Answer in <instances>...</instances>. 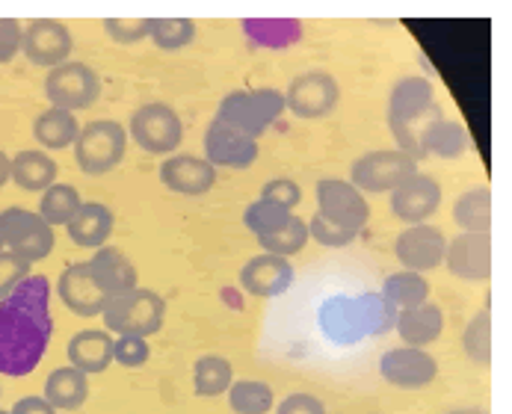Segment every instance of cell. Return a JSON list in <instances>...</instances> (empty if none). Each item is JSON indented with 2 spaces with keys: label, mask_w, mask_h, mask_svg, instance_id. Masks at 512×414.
Wrapping results in <instances>:
<instances>
[{
  "label": "cell",
  "mask_w": 512,
  "mask_h": 414,
  "mask_svg": "<svg viewBox=\"0 0 512 414\" xmlns=\"http://www.w3.org/2000/svg\"><path fill=\"white\" fill-rule=\"evenodd\" d=\"M9 414H57V409L45 397H21Z\"/></svg>",
  "instance_id": "obj_46"
},
{
  "label": "cell",
  "mask_w": 512,
  "mask_h": 414,
  "mask_svg": "<svg viewBox=\"0 0 512 414\" xmlns=\"http://www.w3.org/2000/svg\"><path fill=\"white\" fill-rule=\"evenodd\" d=\"M128 137L134 139L146 154L166 157V154L178 151V145L184 139V122L175 113V107L154 101V104H143L134 110Z\"/></svg>",
  "instance_id": "obj_8"
},
{
  "label": "cell",
  "mask_w": 512,
  "mask_h": 414,
  "mask_svg": "<svg viewBox=\"0 0 512 414\" xmlns=\"http://www.w3.org/2000/svg\"><path fill=\"white\" fill-rule=\"evenodd\" d=\"M261 199L264 202H270V205L282 207V210H288L293 213L299 202H302V187L293 181V178H270L264 187H261Z\"/></svg>",
  "instance_id": "obj_41"
},
{
  "label": "cell",
  "mask_w": 512,
  "mask_h": 414,
  "mask_svg": "<svg viewBox=\"0 0 512 414\" xmlns=\"http://www.w3.org/2000/svg\"><path fill=\"white\" fill-rule=\"evenodd\" d=\"M468 148V134L459 122H450L444 116H436L424 134H421V157H441V160H456Z\"/></svg>",
  "instance_id": "obj_28"
},
{
  "label": "cell",
  "mask_w": 512,
  "mask_h": 414,
  "mask_svg": "<svg viewBox=\"0 0 512 414\" xmlns=\"http://www.w3.org/2000/svg\"><path fill=\"white\" fill-rule=\"evenodd\" d=\"M45 98L57 110H89L101 98V77L86 63H63L48 71Z\"/></svg>",
  "instance_id": "obj_10"
},
{
  "label": "cell",
  "mask_w": 512,
  "mask_h": 414,
  "mask_svg": "<svg viewBox=\"0 0 512 414\" xmlns=\"http://www.w3.org/2000/svg\"><path fill=\"white\" fill-rule=\"evenodd\" d=\"M148 39L160 51H181L196 42L193 18H148Z\"/></svg>",
  "instance_id": "obj_34"
},
{
  "label": "cell",
  "mask_w": 512,
  "mask_h": 414,
  "mask_svg": "<svg viewBox=\"0 0 512 414\" xmlns=\"http://www.w3.org/2000/svg\"><path fill=\"white\" fill-rule=\"evenodd\" d=\"M57 412H74L89 400V376L80 373L77 367H57L45 379V394H42Z\"/></svg>",
  "instance_id": "obj_26"
},
{
  "label": "cell",
  "mask_w": 512,
  "mask_h": 414,
  "mask_svg": "<svg viewBox=\"0 0 512 414\" xmlns=\"http://www.w3.org/2000/svg\"><path fill=\"white\" fill-rule=\"evenodd\" d=\"M308 237L314 240V243H320L323 249H344V246H350L359 234L356 231H347V228H338V225H332V222H326L323 216H311L308 219Z\"/></svg>",
  "instance_id": "obj_40"
},
{
  "label": "cell",
  "mask_w": 512,
  "mask_h": 414,
  "mask_svg": "<svg viewBox=\"0 0 512 414\" xmlns=\"http://www.w3.org/2000/svg\"><path fill=\"white\" fill-rule=\"evenodd\" d=\"M397 335L403 346H415V349H427L436 344L444 332V311L436 302H424L418 308H406L397 317Z\"/></svg>",
  "instance_id": "obj_23"
},
{
  "label": "cell",
  "mask_w": 512,
  "mask_h": 414,
  "mask_svg": "<svg viewBox=\"0 0 512 414\" xmlns=\"http://www.w3.org/2000/svg\"><path fill=\"white\" fill-rule=\"evenodd\" d=\"M51 335V284L30 273L0 302V376H30L45 358Z\"/></svg>",
  "instance_id": "obj_1"
},
{
  "label": "cell",
  "mask_w": 512,
  "mask_h": 414,
  "mask_svg": "<svg viewBox=\"0 0 512 414\" xmlns=\"http://www.w3.org/2000/svg\"><path fill=\"white\" fill-rule=\"evenodd\" d=\"M444 267L459 281L492 278V234H459L444 249Z\"/></svg>",
  "instance_id": "obj_15"
},
{
  "label": "cell",
  "mask_w": 512,
  "mask_h": 414,
  "mask_svg": "<svg viewBox=\"0 0 512 414\" xmlns=\"http://www.w3.org/2000/svg\"><path fill=\"white\" fill-rule=\"evenodd\" d=\"M415 172H418V163L409 154L397 151V148L367 151V154L353 160V166H350V184L359 193H391L403 181H409Z\"/></svg>",
  "instance_id": "obj_7"
},
{
  "label": "cell",
  "mask_w": 512,
  "mask_h": 414,
  "mask_svg": "<svg viewBox=\"0 0 512 414\" xmlns=\"http://www.w3.org/2000/svg\"><path fill=\"white\" fill-rule=\"evenodd\" d=\"M231 382H234V367L222 355H202L193 364V391H196V397H205V400L222 397V394H228Z\"/></svg>",
  "instance_id": "obj_31"
},
{
  "label": "cell",
  "mask_w": 512,
  "mask_h": 414,
  "mask_svg": "<svg viewBox=\"0 0 512 414\" xmlns=\"http://www.w3.org/2000/svg\"><path fill=\"white\" fill-rule=\"evenodd\" d=\"M104 30L119 45H134L148 39V18H107Z\"/></svg>",
  "instance_id": "obj_42"
},
{
  "label": "cell",
  "mask_w": 512,
  "mask_h": 414,
  "mask_svg": "<svg viewBox=\"0 0 512 414\" xmlns=\"http://www.w3.org/2000/svg\"><path fill=\"white\" fill-rule=\"evenodd\" d=\"M462 349H465L468 361H474L477 367L492 364V311H489V305L468 320V326L462 332Z\"/></svg>",
  "instance_id": "obj_35"
},
{
  "label": "cell",
  "mask_w": 512,
  "mask_h": 414,
  "mask_svg": "<svg viewBox=\"0 0 512 414\" xmlns=\"http://www.w3.org/2000/svg\"><path fill=\"white\" fill-rule=\"evenodd\" d=\"M441 207V184L436 178L415 172L397 190H391V213L403 225H424Z\"/></svg>",
  "instance_id": "obj_17"
},
{
  "label": "cell",
  "mask_w": 512,
  "mask_h": 414,
  "mask_svg": "<svg viewBox=\"0 0 512 414\" xmlns=\"http://www.w3.org/2000/svg\"><path fill=\"white\" fill-rule=\"evenodd\" d=\"M12 181V157L6 151H0V190Z\"/></svg>",
  "instance_id": "obj_47"
},
{
  "label": "cell",
  "mask_w": 512,
  "mask_h": 414,
  "mask_svg": "<svg viewBox=\"0 0 512 414\" xmlns=\"http://www.w3.org/2000/svg\"><path fill=\"white\" fill-rule=\"evenodd\" d=\"M261 154L258 139L246 137L222 122H211L205 131V160L214 169H249Z\"/></svg>",
  "instance_id": "obj_19"
},
{
  "label": "cell",
  "mask_w": 512,
  "mask_h": 414,
  "mask_svg": "<svg viewBox=\"0 0 512 414\" xmlns=\"http://www.w3.org/2000/svg\"><path fill=\"white\" fill-rule=\"evenodd\" d=\"M308 240H311L308 237V222L293 213L291 222L285 228H279V231H273L267 237H258V246L267 255H279V258H288L291 261L293 255H299L308 246Z\"/></svg>",
  "instance_id": "obj_36"
},
{
  "label": "cell",
  "mask_w": 512,
  "mask_h": 414,
  "mask_svg": "<svg viewBox=\"0 0 512 414\" xmlns=\"http://www.w3.org/2000/svg\"><path fill=\"white\" fill-rule=\"evenodd\" d=\"M0 243H3V252H12L15 258L33 267L54 252L57 237H54V228L36 210L6 207L0 213Z\"/></svg>",
  "instance_id": "obj_6"
},
{
  "label": "cell",
  "mask_w": 512,
  "mask_h": 414,
  "mask_svg": "<svg viewBox=\"0 0 512 414\" xmlns=\"http://www.w3.org/2000/svg\"><path fill=\"white\" fill-rule=\"evenodd\" d=\"M246 33L264 45V48H288L299 39L302 24L291 21V18H261V21H243Z\"/></svg>",
  "instance_id": "obj_37"
},
{
  "label": "cell",
  "mask_w": 512,
  "mask_h": 414,
  "mask_svg": "<svg viewBox=\"0 0 512 414\" xmlns=\"http://www.w3.org/2000/svg\"><path fill=\"white\" fill-rule=\"evenodd\" d=\"M128 151V128H122L113 119H95L80 128V137L74 142V160L83 175L101 178L113 172Z\"/></svg>",
  "instance_id": "obj_5"
},
{
  "label": "cell",
  "mask_w": 512,
  "mask_h": 414,
  "mask_svg": "<svg viewBox=\"0 0 512 414\" xmlns=\"http://www.w3.org/2000/svg\"><path fill=\"white\" fill-rule=\"evenodd\" d=\"M30 276V264L15 258L12 252H0V302Z\"/></svg>",
  "instance_id": "obj_43"
},
{
  "label": "cell",
  "mask_w": 512,
  "mask_h": 414,
  "mask_svg": "<svg viewBox=\"0 0 512 414\" xmlns=\"http://www.w3.org/2000/svg\"><path fill=\"white\" fill-rule=\"evenodd\" d=\"M293 278H296V273H293V264L288 258L261 252L243 264L240 287L255 299H276L291 287Z\"/></svg>",
  "instance_id": "obj_20"
},
{
  "label": "cell",
  "mask_w": 512,
  "mask_h": 414,
  "mask_svg": "<svg viewBox=\"0 0 512 414\" xmlns=\"http://www.w3.org/2000/svg\"><path fill=\"white\" fill-rule=\"evenodd\" d=\"M276 414H326V406L314 397V394H288L279 406H276Z\"/></svg>",
  "instance_id": "obj_45"
},
{
  "label": "cell",
  "mask_w": 512,
  "mask_h": 414,
  "mask_svg": "<svg viewBox=\"0 0 512 414\" xmlns=\"http://www.w3.org/2000/svg\"><path fill=\"white\" fill-rule=\"evenodd\" d=\"M441 116L436 107V86L430 77H403L394 83L388 95V128L397 142V151L409 154L415 163L421 160V134Z\"/></svg>",
  "instance_id": "obj_2"
},
{
  "label": "cell",
  "mask_w": 512,
  "mask_h": 414,
  "mask_svg": "<svg viewBox=\"0 0 512 414\" xmlns=\"http://www.w3.org/2000/svg\"><path fill=\"white\" fill-rule=\"evenodd\" d=\"M83 207V199H80V193H77V187L72 184H54V187H48L45 193H42V199H39V216L54 228V225H69L74 216H77V210Z\"/></svg>",
  "instance_id": "obj_33"
},
{
  "label": "cell",
  "mask_w": 512,
  "mask_h": 414,
  "mask_svg": "<svg viewBox=\"0 0 512 414\" xmlns=\"http://www.w3.org/2000/svg\"><path fill=\"white\" fill-rule=\"evenodd\" d=\"M160 184L178 196H205L217 187V169L196 154H169L163 157L160 169Z\"/></svg>",
  "instance_id": "obj_16"
},
{
  "label": "cell",
  "mask_w": 512,
  "mask_h": 414,
  "mask_svg": "<svg viewBox=\"0 0 512 414\" xmlns=\"http://www.w3.org/2000/svg\"><path fill=\"white\" fill-rule=\"evenodd\" d=\"M57 296L60 302L77 314V317H101L104 308H107V293L101 290V284L95 281L92 270H89V261H80L66 267L60 278H57Z\"/></svg>",
  "instance_id": "obj_18"
},
{
  "label": "cell",
  "mask_w": 512,
  "mask_h": 414,
  "mask_svg": "<svg viewBox=\"0 0 512 414\" xmlns=\"http://www.w3.org/2000/svg\"><path fill=\"white\" fill-rule=\"evenodd\" d=\"M288 110L285 104V92L279 89H237V92H228L217 107V122L246 134L252 139H261L276 122L279 116Z\"/></svg>",
  "instance_id": "obj_3"
},
{
  "label": "cell",
  "mask_w": 512,
  "mask_h": 414,
  "mask_svg": "<svg viewBox=\"0 0 512 414\" xmlns=\"http://www.w3.org/2000/svg\"><path fill=\"white\" fill-rule=\"evenodd\" d=\"M447 414H489L486 409H453V412Z\"/></svg>",
  "instance_id": "obj_48"
},
{
  "label": "cell",
  "mask_w": 512,
  "mask_h": 414,
  "mask_svg": "<svg viewBox=\"0 0 512 414\" xmlns=\"http://www.w3.org/2000/svg\"><path fill=\"white\" fill-rule=\"evenodd\" d=\"M228 406L234 414H267L276 406V394L261 379H234L228 388Z\"/></svg>",
  "instance_id": "obj_32"
},
{
  "label": "cell",
  "mask_w": 512,
  "mask_h": 414,
  "mask_svg": "<svg viewBox=\"0 0 512 414\" xmlns=\"http://www.w3.org/2000/svg\"><path fill=\"white\" fill-rule=\"evenodd\" d=\"M0 252H3V243H0Z\"/></svg>",
  "instance_id": "obj_49"
},
{
  "label": "cell",
  "mask_w": 512,
  "mask_h": 414,
  "mask_svg": "<svg viewBox=\"0 0 512 414\" xmlns=\"http://www.w3.org/2000/svg\"><path fill=\"white\" fill-rule=\"evenodd\" d=\"M89 270L95 281L101 284V290L107 293V299L113 296H122L134 287H140V276H137V267L131 264V258L116 249V246H101L95 249V255L89 258Z\"/></svg>",
  "instance_id": "obj_21"
},
{
  "label": "cell",
  "mask_w": 512,
  "mask_h": 414,
  "mask_svg": "<svg viewBox=\"0 0 512 414\" xmlns=\"http://www.w3.org/2000/svg\"><path fill=\"white\" fill-rule=\"evenodd\" d=\"M379 373L388 385L400 391H421L439 376V361L427 349L415 346H397L388 349L379 361Z\"/></svg>",
  "instance_id": "obj_14"
},
{
  "label": "cell",
  "mask_w": 512,
  "mask_h": 414,
  "mask_svg": "<svg viewBox=\"0 0 512 414\" xmlns=\"http://www.w3.org/2000/svg\"><path fill=\"white\" fill-rule=\"evenodd\" d=\"M151 358V346L148 338H137V335H116L113 338V361H119V367L137 370Z\"/></svg>",
  "instance_id": "obj_39"
},
{
  "label": "cell",
  "mask_w": 512,
  "mask_h": 414,
  "mask_svg": "<svg viewBox=\"0 0 512 414\" xmlns=\"http://www.w3.org/2000/svg\"><path fill=\"white\" fill-rule=\"evenodd\" d=\"M453 222L462 228V234H492V190H465L453 202Z\"/></svg>",
  "instance_id": "obj_29"
},
{
  "label": "cell",
  "mask_w": 512,
  "mask_h": 414,
  "mask_svg": "<svg viewBox=\"0 0 512 414\" xmlns=\"http://www.w3.org/2000/svg\"><path fill=\"white\" fill-rule=\"evenodd\" d=\"M24 27L15 18H0V63H12L21 54Z\"/></svg>",
  "instance_id": "obj_44"
},
{
  "label": "cell",
  "mask_w": 512,
  "mask_h": 414,
  "mask_svg": "<svg viewBox=\"0 0 512 414\" xmlns=\"http://www.w3.org/2000/svg\"><path fill=\"white\" fill-rule=\"evenodd\" d=\"M66 355H69V364L77 367L80 373L98 376L113 364V338L107 329L104 332L101 329H83L69 341Z\"/></svg>",
  "instance_id": "obj_22"
},
{
  "label": "cell",
  "mask_w": 512,
  "mask_h": 414,
  "mask_svg": "<svg viewBox=\"0 0 512 414\" xmlns=\"http://www.w3.org/2000/svg\"><path fill=\"white\" fill-rule=\"evenodd\" d=\"M314 196H317V216H323L326 222H332L338 228L359 234L370 219V205H367L365 193H359L344 178H320Z\"/></svg>",
  "instance_id": "obj_11"
},
{
  "label": "cell",
  "mask_w": 512,
  "mask_h": 414,
  "mask_svg": "<svg viewBox=\"0 0 512 414\" xmlns=\"http://www.w3.org/2000/svg\"><path fill=\"white\" fill-rule=\"evenodd\" d=\"M33 137L42 145V151H63V148H72L77 142L80 125L69 110L48 107L45 113H39L33 119Z\"/></svg>",
  "instance_id": "obj_27"
},
{
  "label": "cell",
  "mask_w": 512,
  "mask_h": 414,
  "mask_svg": "<svg viewBox=\"0 0 512 414\" xmlns=\"http://www.w3.org/2000/svg\"><path fill=\"white\" fill-rule=\"evenodd\" d=\"M113 225H116V216H113L110 207L101 205V202H83L77 216L66 225V231H69V240L74 246L101 249V246H107V240L113 234Z\"/></svg>",
  "instance_id": "obj_24"
},
{
  "label": "cell",
  "mask_w": 512,
  "mask_h": 414,
  "mask_svg": "<svg viewBox=\"0 0 512 414\" xmlns=\"http://www.w3.org/2000/svg\"><path fill=\"white\" fill-rule=\"evenodd\" d=\"M285 104L296 119H326L341 104V83L329 71H302L288 83Z\"/></svg>",
  "instance_id": "obj_9"
},
{
  "label": "cell",
  "mask_w": 512,
  "mask_h": 414,
  "mask_svg": "<svg viewBox=\"0 0 512 414\" xmlns=\"http://www.w3.org/2000/svg\"><path fill=\"white\" fill-rule=\"evenodd\" d=\"M74 39L72 30L57 21V18H33L24 27V39H21V54L30 66L39 69H57L63 63H69L72 57Z\"/></svg>",
  "instance_id": "obj_12"
},
{
  "label": "cell",
  "mask_w": 512,
  "mask_h": 414,
  "mask_svg": "<svg viewBox=\"0 0 512 414\" xmlns=\"http://www.w3.org/2000/svg\"><path fill=\"white\" fill-rule=\"evenodd\" d=\"M430 293H433V287H430L427 276H421V273L400 270V273H391L382 281V296L400 311L430 302Z\"/></svg>",
  "instance_id": "obj_30"
},
{
  "label": "cell",
  "mask_w": 512,
  "mask_h": 414,
  "mask_svg": "<svg viewBox=\"0 0 512 414\" xmlns=\"http://www.w3.org/2000/svg\"><path fill=\"white\" fill-rule=\"evenodd\" d=\"M0 394H3V391H0Z\"/></svg>",
  "instance_id": "obj_51"
},
{
  "label": "cell",
  "mask_w": 512,
  "mask_h": 414,
  "mask_svg": "<svg viewBox=\"0 0 512 414\" xmlns=\"http://www.w3.org/2000/svg\"><path fill=\"white\" fill-rule=\"evenodd\" d=\"M104 329L110 335H137L151 338L163 329L166 299L148 287H134L122 296H113L104 308Z\"/></svg>",
  "instance_id": "obj_4"
},
{
  "label": "cell",
  "mask_w": 512,
  "mask_h": 414,
  "mask_svg": "<svg viewBox=\"0 0 512 414\" xmlns=\"http://www.w3.org/2000/svg\"><path fill=\"white\" fill-rule=\"evenodd\" d=\"M447 237L436 225H406L394 240V258L409 273H433L444 264Z\"/></svg>",
  "instance_id": "obj_13"
},
{
  "label": "cell",
  "mask_w": 512,
  "mask_h": 414,
  "mask_svg": "<svg viewBox=\"0 0 512 414\" xmlns=\"http://www.w3.org/2000/svg\"><path fill=\"white\" fill-rule=\"evenodd\" d=\"M291 216L293 213H288V210H282V207L258 199V202H252V205L243 210V225H246L255 237H267V234L285 228V225L291 222Z\"/></svg>",
  "instance_id": "obj_38"
},
{
  "label": "cell",
  "mask_w": 512,
  "mask_h": 414,
  "mask_svg": "<svg viewBox=\"0 0 512 414\" xmlns=\"http://www.w3.org/2000/svg\"><path fill=\"white\" fill-rule=\"evenodd\" d=\"M0 414H9V412H3V409H0Z\"/></svg>",
  "instance_id": "obj_50"
},
{
  "label": "cell",
  "mask_w": 512,
  "mask_h": 414,
  "mask_svg": "<svg viewBox=\"0 0 512 414\" xmlns=\"http://www.w3.org/2000/svg\"><path fill=\"white\" fill-rule=\"evenodd\" d=\"M57 175H60L57 160L42 148L18 151L12 157V184L24 193H45L48 187L57 184Z\"/></svg>",
  "instance_id": "obj_25"
}]
</instances>
